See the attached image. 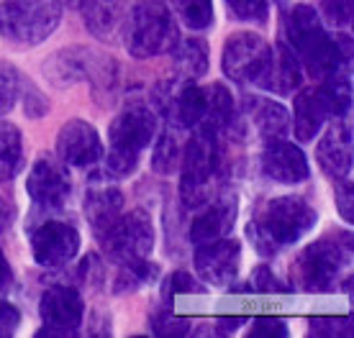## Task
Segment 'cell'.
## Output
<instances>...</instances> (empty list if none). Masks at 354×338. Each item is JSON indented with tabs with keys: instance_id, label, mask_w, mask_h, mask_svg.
Here are the masks:
<instances>
[{
	"instance_id": "1",
	"label": "cell",
	"mask_w": 354,
	"mask_h": 338,
	"mask_svg": "<svg viewBox=\"0 0 354 338\" xmlns=\"http://www.w3.org/2000/svg\"><path fill=\"white\" fill-rule=\"evenodd\" d=\"M283 26L288 46L313 77H328L339 72L342 64L352 62V39L344 34H339L337 39L328 36L319 13L306 3L288 10Z\"/></svg>"
},
{
	"instance_id": "31",
	"label": "cell",
	"mask_w": 354,
	"mask_h": 338,
	"mask_svg": "<svg viewBox=\"0 0 354 338\" xmlns=\"http://www.w3.org/2000/svg\"><path fill=\"white\" fill-rule=\"evenodd\" d=\"M175 8L185 26L203 31L213 23V3L211 0H175Z\"/></svg>"
},
{
	"instance_id": "5",
	"label": "cell",
	"mask_w": 354,
	"mask_h": 338,
	"mask_svg": "<svg viewBox=\"0 0 354 338\" xmlns=\"http://www.w3.org/2000/svg\"><path fill=\"white\" fill-rule=\"evenodd\" d=\"M62 23L59 0H3L0 36L13 46H36Z\"/></svg>"
},
{
	"instance_id": "9",
	"label": "cell",
	"mask_w": 354,
	"mask_h": 338,
	"mask_svg": "<svg viewBox=\"0 0 354 338\" xmlns=\"http://www.w3.org/2000/svg\"><path fill=\"white\" fill-rule=\"evenodd\" d=\"M272 57V46L254 31H239L223 46V74L234 82H254L265 74Z\"/></svg>"
},
{
	"instance_id": "6",
	"label": "cell",
	"mask_w": 354,
	"mask_h": 338,
	"mask_svg": "<svg viewBox=\"0 0 354 338\" xmlns=\"http://www.w3.org/2000/svg\"><path fill=\"white\" fill-rule=\"evenodd\" d=\"M46 80L54 88H70L75 82H90L95 92H106L115 85V62L90 46H67L54 52L44 64Z\"/></svg>"
},
{
	"instance_id": "39",
	"label": "cell",
	"mask_w": 354,
	"mask_h": 338,
	"mask_svg": "<svg viewBox=\"0 0 354 338\" xmlns=\"http://www.w3.org/2000/svg\"><path fill=\"white\" fill-rule=\"evenodd\" d=\"M288 323L280 321V318H259V321L252 323L249 328V338H259V336H288Z\"/></svg>"
},
{
	"instance_id": "16",
	"label": "cell",
	"mask_w": 354,
	"mask_h": 338,
	"mask_svg": "<svg viewBox=\"0 0 354 338\" xmlns=\"http://www.w3.org/2000/svg\"><path fill=\"white\" fill-rule=\"evenodd\" d=\"M262 172L280 185H298L308 179L310 167L306 154L295 143L277 139V141H267L262 152Z\"/></svg>"
},
{
	"instance_id": "2",
	"label": "cell",
	"mask_w": 354,
	"mask_h": 338,
	"mask_svg": "<svg viewBox=\"0 0 354 338\" xmlns=\"http://www.w3.org/2000/svg\"><path fill=\"white\" fill-rule=\"evenodd\" d=\"M316 226V210L303 197H272L249 223V236L262 257H272L283 246H292Z\"/></svg>"
},
{
	"instance_id": "20",
	"label": "cell",
	"mask_w": 354,
	"mask_h": 338,
	"mask_svg": "<svg viewBox=\"0 0 354 338\" xmlns=\"http://www.w3.org/2000/svg\"><path fill=\"white\" fill-rule=\"evenodd\" d=\"M234 221H236V197H218L203 213L195 215L187 236L193 243H208V241L223 239L234 228Z\"/></svg>"
},
{
	"instance_id": "26",
	"label": "cell",
	"mask_w": 354,
	"mask_h": 338,
	"mask_svg": "<svg viewBox=\"0 0 354 338\" xmlns=\"http://www.w3.org/2000/svg\"><path fill=\"white\" fill-rule=\"evenodd\" d=\"M118 264H121V269L115 275V285H113L115 295L133 292L139 287L149 285L151 279L157 277V267L151 261H147V259H131V261H118Z\"/></svg>"
},
{
	"instance_id": "42",
	"label": "cell",
	"mask_w": 354,
	"mask_h": 338,
	"mask_svg": "<svg viewBox=\"0 0 354 338\" xmlns=\"http://www.w3.org/2000/svg\"><path fill=\"white\" fill-rule=\"evenodd\" d=\"M80 275H82V279H88L90 285H95V282H100V279H103V264L97 261L95 254H90V257L82 261Z\"/></svg>"
},
{
	"instance_id": "14",
	"label": "cell",
	"mask_w": 354,
	"mask_h": 338,
	"mask_svg": "<svg viewBox=\"0 0 354 338\" xmlns=\"http://www.w3.org/2000/svg\"><path fill=\"white\" fill-rule=\"evenodd\" d=\"M241 261V243L236 239H216L208 243H198L195 269L201 279L216 287H229L236 282Z\"/></svg>"
},
{
	"instance_id": "33",
	"label": "cell",
	"mask_w": 354,
	"mask_h": 338,
	"mask_svg": "<svg viewBox=\"0 0 354 338\" xmlns=\"http://www.w3.org/2000/svg\"><path fill=\"white\" fill-rule=\"evenodd\" d=\"M195 292H203V287L198 285L187 272H172L162 282V303L167 305V308L172 305L175 295H195Z\"/></svg>"
},
{
	"instance_id": "41",
	"label": "cell",
	"mask_w": 354,
	"mask_h": 338,
	"mask_svg": "<svg viewBox=\"0 0 354 338\" xmlns=\"http://www.w3.org/2000/svg\"><path fill=\"white\" fill-rule=\"evenodd\" d=\"M337 205H339V213L344 221L352 223V182L349 179H339L337 182Z\"/></svg>"
},
{
	"instance_id": "37",
	"label": "cell",
	"mask_w": 354,
	"mask_h": 338,
	"mask_svg": "<svg viewBox=\"0 0 354 338\" xmlns=\"http://www.w3.org/2000/svg\"><path fill=\"white\" fill-rule=\"evenodd\" d=\"M321 6L331 23H337V26L352 23V0H321Z\"/></svg>"
},
{
	"instance_id": "43",
	"label": "cell",
	"mask_w": 354,
	"mask_h": 338,
	"mask_svg": "<svg viewBox=\"0 0 354 338\" xmlns=\"http://www.w3.org/2000/svg\"><path fill=\"white\" fill-rule=\"evenodd\" d=\"M10 282H13V272H10V264L3 249H0V295H6L10 290Z\"/></svg>"
},
{
	"instance_id": "15",
	"label": "cell",
	"mask_w": 354,
	"mask_h": 338,
	"mask_svg": "<svg viewBox=\"0 0 354 338\" xmlns=\"http://www.w3.org/2000/svg\"><path fill=\"white\" fill-rule=\"evenodd\" d=\"M57 157H59V161L72 164V167H93V164L103 159L100 134L88 121L72 118L57 134Z\"/></svg>"
},
{
	"instance_id": "32",
	"label": "cell",
	"mask_w": 354,
	"mask_h": 338,
	"mask_svg": "<svg viewBox=\"0 0 354 338\" xmlns=\"http://www.w3.org/2000/svg\"><path fill=\"white\" fill-rule=\"evenodd\" d=\"M149 326L157 336H167V338H180L190 333V321H187V318H177V315H172V312L165 310V308L157 312H151Z\"/></svg>"
},
{
	"instance_id": "23",
	"label": "cell",
	"mask_w": 354,
	"mask_h": 338,
	"mask_svg": "<svg viewBox=\"0 0 354 338\" xmlns=\"http://www.w3.org/2000/svg\"><path fill=\"white\" fill-rule=\"evenodd\" d=\"M24 167V134L10 121H0V182H8Z\"/></svg>"
},
{
	"instance_id": "35",
	"label": "cell",
	"mask_w": 354,
	"mask_h": 338,
	"mask_svg": "<svg viewBox=\"0 0 354 338\" xmlns=\"http://www.w3.org/2000/svg\"><path fill=\"white\" fill-rule=\"evenodd\" d=\"M252 285H249V290L252 292H259V295H280V292H288L290 287H285L277 277H274V272L267 264H259L254 272H252V279H249Z\"/></svg>"
},
{
	"instance_id": "17",
	"label": "cell",
	"mask_w": 354,
	"mask_h": 338,
	"mask_svg": "<svg viewBox=\"0 0 354 338\" xmlns=\"http://www.w3.org/2000/svg\"><path fill=\"white\" fill-rule=\"evenodd\" d=\"M316 157H319L321 169L334 182L349 179L352 175V128L344 121L328 126V131L321 136Z\"/></svg>"
},
{
	"instance_id": "38",
	"label": "cell",
	"mask_w": 354,
	"mask_h": 338,
	"mask_svg": "<svg viewBox=\"0 0 354 338\" xmlns=\"http://www.w3.org/2000/svg\"><path fill=\"white\" fill-rule=\"evenodd\" d=\"M24 85H26V92L21 90V100H24V108H26V116L41 118L46 110H49V103H46V98L34 88V85H28V82H24Z\"/></svg>"
},
{
	"instance_id": "45",
	"label": "cell",
	"mask_w": 354,
	"mask_h": 338,
	"mask_svg": "<svg viewBox=\"0 0 354 338\" xmlns=\"http://www.w3.org/2000/svg\"><path fill=\"white\" fill-rule=\"evenodd\" d=\"M241 318H223V321H218V328H216V333H231L234 328H239L241 326Z\"/></svg>"
},
{
	"instance_id": "40",
	"label": "cell",
	"mask_w": 354,
	"mask_h": 338,
	"mask_svg": "<svg viewBox=\"0 0 354 338\" xmlns=\"http://www.w3.org/2000/svg\"><path fill=\"white\" fill-rule=\"evenodd\" d=\"M21 323V312L10 303L0 300V336H13Z\"/></svg>"
},
{
	"instance_id": "30",
	"label": "cell",
	"mask_w": 354,
	"mask_h": 338,
	"mask_svg": "<svg viewBox=\"0 0 354 338\" xmlns=\"http://www.w3.org/2000/svg\"><path fill=\"white\" fill-rule=\"evenodd\" d=\"M21 88H24V74L10 62L0 59V116L10 113V108L21 98Z\"/></svg>"
},
{
	"instance_id": "10",
	"label": "cell",
	"mask_w": 354,
	"mask_h": 338,
	"mask_svg": "<svg viewBox=\"0 0 354 338\" xmlns=\"http://www.w3.org/2000/svg\"><path fill=\"white\" fill-rule=\"evenodd\" d=\"M103 243L108 257L115 261H131V259H147L154 249V226H151L149 213L144 210H131L118 218L113 228L97 239Z\"/></svg>"
},
{
	"instance_id": "18",
	"label": "cell",
	"mask_w": 354,
	"mask_h": 338,
	"mask_svg": "<svg viewBox=\"0 0 354 338\" xmlns=\"http://www.w3.org/2000/svg\"><path fill=\"white\" fill-rule=\"evenodd\" d=\"M85 218L97 239H103L124 215V192L115 185H93L82 200Z\"/></svg>"
},
{
	"instance_id": "3",
	"label": "cell",
	"mask_w": 354,
	"mask_h": 338,
	"mask_svg": "<svg viewBox=\"0 0 354 338\" xmlns=\"http://www.w3.org/2000/svg\"><path fill=\"white\" fill-rule=\"evenodd\" d=\"M157 136V116L142 103L124 108L108 128L106 167L113 177H129L139 167V157Z\"/></svg>"
},
{
	"instance_id": "44",
	"label": "cell",
	"mask_w": 354,
	"mask_h": 338,
	"mask_svg": "<svg viewBox=\"0 0 354 338\" xmlns=\"http://www.w3.org/2000/svg\"><path fill=\"white\" fill-rule=\"evenodd\" d=\"M10 218H13V208H10V203L6 197H0V228H6L10 223Z\"/></svg>"
},
{
	"instance_id": "22",
	"label": "cell",
	"mask_w": 354,
	"mask_h": 338,
	"mask_svg": "<svg viewBox=\"0 0 354 338\" xmlns=\"http://www.w3.org/2000/svg\"><path fill=\"white\" fill-rule=\"evenodd\" d=\"M77 8L85 16V23L95 36L108 39L124 23V8L121 0H82Z\"/></svg>"
},
{
	"instance_id": "25",
	"label": "cell",
	"mask_w": 354,
	"mask_h": 338,
	"mask_svg": "<svg viewBox=\"0 0 354 338\" xmlns=\"http://www.w3.org/2000/svg\"><path fill=\"white\" fill-rule=\"evenodd\" d=\"M254 123H257L259 134L265 141H277V139H285L288 128H290V116L280 103L274 100H259L254 106Z\"/></svg>"
},
{
	"instance_id": "12",
	"label": "cell",
	"mask_w": 354,
	"mask_h": 338,
	"mask_svg": "<svg viewBox=\"0 0 354 338\" xmlns=\"http://www.w3.org/2000/svg\"><path fill=\"white\" fill-rule=\"evenodd\" d=\"M39 312L44 326L36 330V336H75L77 328L82 326V305L80 292L70 285H54L44 290L41 303H39Z\"/></svg>"
},
{
	"instance_id": "19",
	"label": "cell",
	"mask_w": 354,
	"mask_h": 338,
	"mask_svg": "<svg viewBox=\"0 0 354 338\" xmlns=\"http://www.w3.org/2000/svg\"><path fill=\"white\" fill-rule=\"evenodd\" d=\"M303 82V70L298 57L292 54V49L285 41H280L277 46H272V57H270V64H267L265 74L259 77V88L270 90L274 95H288V92H295Z\"/></svg>"
},
{
	"instance_id": "46",
	"label": "cell",
	"mask_w": 354,
	"mask_h": 338,
	"mask_svg": "<svg viewBox=\"0 0 354 338\" xmlns=\"http://www.w3.org/2000/svg\"><path fill=\"white\" fill-rule=\"evenodd\" d=\"M59 3H67V6H75V8H77L82 0H59Z\"/></svg>"
},
{
	"instance_id": "13",
	"label": "cell",
	"mask_w": 354,
	"mask_h": 338,
	"mask_svg": "<svg viewBox=\"0 0 354 338\" xmlns=\"http://www.w3.org/2000/svg\"><path fill=\"white\" fill-rule=\"evenodd\" d=\"M77 251L80 233L67 221H44L31 228V254L39 267H64L77 257Z\"/></svg>"
},
{
	"instance_id": "8",
	"label": "cell",
	"mask_w": 354,
	"mask_h": 338,
	"mask_svg": "<svg viewBox=\"0 0 354 338\" xmlns=\"http://www.w3.org/2000/svg\"><path fill=\"white\" fill-rule=\"evenodd\" d=\"M349 254H352V241L346 243V241H334L324 236L308 243V249L298 257V277L303 287L308 292H328Z\"/></svg>"
},
{
	"instance_id": "34",
	"label": "cell",
	"mask_w": 354,
	"mask_h": 338,
	"mask_svg": "<svg viewBox=\"0 0 354 338\" xmlns=\"http://www.w3.org/2000/svg\"><path fill=\"white\" fill-rule=\"evenodd\" d=\"M226 6L239 21L265 23L270 16V0H226Z\"/></svg>"
},
{
	"instance_id": "27",
	"label": "cell",
	"mask_w": 354,
	"mask_h": 338,
	"mask_svg": "<svg viewBox=\"0 0 354 338\" xmlns=\"http://www.w3.org/2000/svg\"><path fill=\"white\" fill-rule=\"evenodd\" d=\"M319 90L321 95H324V100H326L331 118H344L346 110L352 108V82L346 80L344 74L334 72V74L324 77Z\"/></svg>"
},
{
	"instance_id": "29",
	"label": "cell",
	"mask_w": 354,
	"mask_h": 338,
	"mask_svg": "<svg viewBox=\"0 0 354 338\" xmlns=\"http://www.w3.org/2000/svg\"><path fill=\"white\" fill-rule=\"evenodd\" d=\"M180 157H183V143L177 139L175 128H167L162 131L160 141H157V149H154V157H151V167L157 175H172L180 164Z\"/></svg>"
},
{
	"instance_id": "28",
	"label": "cell",
	"mask_w": 354,
	"mask_h": 338,
	"mask_svg": "<svg viewBox=\"0 0 354 338\" xmlns=\"http://www.w3.org/2000/svg\"><path fill=\"white\" fill-rule=\"evenodd\" d=\"M177 72L180 80H198L208 72V46L198 39H190L177 49Z\"/></svg>"
},
{
	"instance_id": "21",
	"label": "cell",
	"mask_w": 354,
	"mask_h": 338,
	"mask_svg": "<svg viewBox=\"0 0 354 338\" xmlns=\"http://www.w3.org/2000/svg\"><path fill=\"white\" fill-rule=\"evenodd\" d=\"M328 118H331V113H328L326 100H324L319 88L298 92V98H295V113H292V121H295V139H298V141L316 139V134L321 131V126L326 123Z\"/></svg>"
},
{
	"instance_id": "24",
	"label": "cell",
	"mask_w": 354,
	"mask_h": 338,
	"mask_svg": "<svg viewBox=\"0 0 354 338\" xmlns=\"http://www.w3.org/2000/svg\"><path fill=\"white\" fill-rule=\"evenodd\" d=\"M203 92H205V110L201 126L213 128V131H221L223 126H229V121L234 118V95H231L229 88L221 85V82H213V85L203 88Z\"/></svg>"
},
{
	"instance_id": "11",
	"label": "cell",
	"mask_w": 354,
	"mask_h": 338,
	"mask_svg": "<svg viewBox=\"0 0 354 338\" xmlns=\"http://www.w3.org/2000/svg\"><path fill=\"white\" fill-rule=\"evenodd\" d=\"M26 192L34 208H39V210H44V213L62 210L72 192V179L64 169V161L54 159L49 154H41L28 172Z\"/></svg>"
},
{
	"instance_id": "36",
	"label": "cell",
	"mask_w": 354,
	"mask_h": 338,
	"mask_svg": "<svg viewBox=\"0 0 354 338\" xmlns=\"http://www.w3.org/2000/svg\"><path fill=\"white\" fill-rule=\"evenodd\" d=\"M310 336H352V318H313Z\"/></svg>"
},
{
	"instance_id": "7",
	"label": "cell",
	"mask_w": 354,
	"mask_h": 338,
	"mask_svg": "<svg viewBox=\"0 0 354 338\" xmlns=\"http://www.w3.org/2000/svg\"><path fill=\"white\" fill-rule=\"evenodd\" d=\"M183 179H180V195L183 203L195 208L205 203V197L211 195V185L218 175L221 154H218V131L198 126L193 139L185 143L183 157Z\"/></svg>"
},
{
	"instance_id": "4",
	"label": "cell",
	"mask_w": 354,
	"mask_h": 338,
	"mask_svg": "<svg viewBox=\"0 0 354 338\" xmlns=\"http://www.w3.org/2000/svg\"><path fill=\"white\" fill-rule=\"evenodd\" d=\"M124 44L136 59H151L157 54L172 52L180 39L172 13L165 3L157 0H142L131 8V13L121 23Z\"/></svg>"
}]
</instances>
